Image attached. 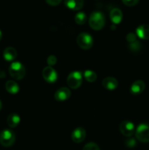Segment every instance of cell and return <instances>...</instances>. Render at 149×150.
Returning <instances> with one entry per match:
<instances>
[{
  "mask_svg": "<svg viewBox=\"0 0 149 150\" xmlns=\"http://www.w3.org/2000/svg\"><path fill=\"white\" fill-rule=\"evenodd\" d=\"M89 26L93 30H101L105 24V18L102 13L95 11L91 14L89 20Z\"/></svg>",
  "mask_w": 149,
  "mask_h": 150,
  "instance_id": "6da1fadb",
  "label": "cell"
},
{
  "mask_svg": "<svg viewBox=\"0 0 149 150\" xmlns=\"http://www.w3.org/2000/svg\"><path fill=\"white\" fill-rule=\"evenodd\" d=\"M10 76L15 80H21L26 75V69L23 64L19 62H15L10 64L9 67Z\"/></svg>",
  "mask_w": 149,
  "mask_h": 150,
  "instance_id": "7a4b0ae2",
  "label": "cell"
},
{
  "mask_svg": "<svg viewBox=\"0 0 149 150\" xmlns=\"http://www.w3.org/2000/svg\"><path fill=\"white\" fill-rule=\"evenodd\" d=\"M136 139L142 143L149 142V123L143 122L137 126L135 130Z\"/></svg>",
  "mask_w": 149,
  "mask_h": 150,
  "instance_id": "3957f363",
  "label": "cell"
},
{
  "mask_svg": "<svg viewBox=\"0 0 149 150\" xmlns=\"http://www.w3.org/2000/svg\"><path fill=\"white\" fill-rule=\"evenodd\" d=\"M15 141V135L12 130L6 129L0 133V144L4 147H10Z\"/></svg>",
  "mask_w": 149,
  "mask_h": 150,
  "instance_id": "277c9868",
  "label": "cell"
},
{
  "mask_svg": "<svg viewBox=\"0 0 149 150\" xmlns=\"http://www.w3.org/2000/svg\"><path fill=\"white\" fill-rule=\"evenodd\" d=\"M67 84L71 89H76L80 87L83 81V76L81 72L73 71L68 76L67 79Z\"/></svg>",
  "mask_w": 149,
  "mask_h": 150,
  "instance_id": "5b68a950",
  "label": "cell"
},
{
  "mask_svg": "<svg viewBox=\"0 0 149 150\" xmlns=\"http://www.w3.org/2000/svg\"><path fill=\"white\" fill-rule=\"evenodd\" d=\"M93 38L89 34L83 32L77 38V43L80 48L83 50H89L93 46Z\"/></svg>",
  "mask_w": 149,
  "mask_h": 150,
  "instance_id": "8992f818",
  "label": "cell"
},
{
  "mask_svg": "<svg viewBox=\"0 0 149 150\" xmlns=\"http://www.w3.org/2000/svg\"><path fill=\"white\" fill-rule=\"evenodd\" d=\"M42 76H43V79H45V81L50 83H55L58 79V74H57L56 71L52 67H50V66H48L43 69Z\"/></svg>",
  "mask_w": 149,
  "mask_h": 150,
  "instance_id": "52a82bcc",
  "label": "cell"
},
{
  "mask_svg": "<svg viewBox=\"0 0 149 150\" xmlns=\"http://www.w3.org/2000/svg\"><path fill=\"white\" fill-rule=\"evenodd\" d=\"M119 129L121 133L126 137H131L134 133V125L130 121H123L120 124Z\"/></svg>",
  "mask_w": 149,
  "mask_h": 150,
  "instance_id": "ba28073f",
  "label": "cell"
},
{
  "mask_svg": "<svg viewBox=\"0 0 149 150\" xmlns=\"http://www.w3.org/2000/svg\"><path fill=\"white\" fill-rule=\"evenodd\" d=\"M86 136V132L83 127H79L74 129L72 133V140L76 144L81 143L84 141Z\"/></svg>",
  "mask_w": 149,
  "mask_h": 150,
  "instance_id": "9c48e42d",
  "label": "cell"
},
{
  "mask_svg": "<svg viewBox=\"0 0 149 150\" xmlns=\"http://www.w3.org/2000/svg\"><path fill=\"white\" fill-rule=\"evenodd\" d=\"M71 95V92L67 87H61L56 92L54 98L58 101H65L69 99Z\"/></svg>",
  "mask_w": 149,
  "mask_h": 150,
  "instance_id": "30bf717a",
  "label": "cell"
},
{
  "mask_svg": "<svg viewBox=\"0 0 149 150\" xmlns=\"http://www.w3.org/2000/svg\"><path fill=\"white\" fill-rule=\"evenodd\" d=\"M64 4L72 10H80L84 5V0H64Z\"/></svg>",
  "mask_w": 149,
  "mask_h": 150,
  "instance_id": "8fae6325",
  "label": "cell"
},
{
  "mask_svg": "<svg viewBox=\"0 0 149 150\" xmlns=\"http://www.w3.org/2000/svg\"><path fill=\"white\" fill-rule=\"evenodd\" d=\"M145 88V83L142 80H137L131 84L130 87V92L133 95H140L144 91Z\"/></svg>",
  "mask_w": 149,
  "mask_h": 150,
  "instance_id": "7c38bea8",
  "label": "cell"
},
{
  "mask_svg": "<svg viewBox=\"0 0 149 150\" xmlns=\"http://www.w3.org/2000/svg\"><path fill=\"white\" fill-rule=\"evenodd\" d=\"M136 34L142 40H149V25L142 24L136 29Z\"/></svg>",
  "mask_w": 149,
  "mask_h": 150,
  "instance_id": "4fadbf2b",
  "label": "cell"
},
{
  "mask_svg": "<svg viewBox=\"0 0 149 150\" xmlns=\"http://www.w3.org/2000/svg\"><path fill=\"white\" fill-rule=\"evenodd\" d=\"M102 86L108 90H114L118 86V81L113 77H107L102 81Z\"/></svg>",
  "mask_w": 149,
  "mask_h": 150,
  "instance_id": "5bb4252c",
  "label": "cell"
},
{
  "mask_svg": "<svg viewBox=\"0 0 149 150\" xmlns=\"http://www.w3.org/2000/svg\"><path fill=\"white\" fill-rule=\"evenodd\" d=\"M110 18L114 24H118L122 21V12L118 8H113L110 13Z\"/></svg>",
  "mask_w": 149,
  "mask_h": 150,
  "instance_id": "9a60e30c",
  "label": "cell"
},
{
  "mask_svg": "<svg viewBox=\"0 0 149 150\" xmlns=\"http://www.w3.org/2000/svg\"><path fill=\"white\" fill-rule=\"evenodd\" d=\"M3 57L6 61H13L17 57V51L13 47H7L4 50Z\"/></svg>",
  "mask_w": 149,
  "mask_h": 150,
  "instance_id": "2e32d148",
  "label": "cell"
},
{
  "mask_svg": "<svg viewBox=\"0 0 149 150\" xmlns=\"http://www.w3.org/2000/svg\"><path fill=\"white\" fill-rule=\"evenodd\" d=\"M5 89L7 92L12 95H15L19 92V86L14 81H7L5 83Z\"/></svg>",
  "mask_w": 149,
  "mask_h": 150,
  "instance_id": "e0dca14e",
  "label": "cell"
},
{
  "mask_svg": "<svg viewBox=\"0 0 149 150\" xmlns=\"http://www.w3.org/2000/svg\"><path fill=\"white\" fill-rule=\"evenodd\" d=\"M20 122V118L17 114H11L8 116L7 120V125L11 128H15L19 125Z\"/></svg>",
  "mask_w": 149,
  "mask_h": 150,
  "instance_id": "ac0fdd59",
  "label": "cell"
},
{
  "mask_svg": "<svg viewBox=\"0 0 149 150\" xmlns=\"http://www.w3.org/2000/svg\"><path fill=\"white\" fill-rule=\"evenodd\" d=\"M84 77L87 81L91 82V83L94 82L97 79V76H96V73L90 70H87L84 72Z\"/></svg>",
  "mask_w": 149,
  "mask_h": 150,
  "instance_id": "d6986e66",
  "label": "cell"
},
{
  "mask_svg": "<svg viewBox=\"0 0 149 150\" xmlns=\"http://www.w3.org/2000/svg\"><path fill=\"white\" fill-rule=\"evenodd\" d=\"M86 20H87V16L83 12H80V13H77L74 17V21L79 25L84 24L86 22Z\"/></svg>",
  "mask_w": 149,
  "mask_h": 150,
  "instance_id": "ffe728a7",
  "label": "cell"
},
{
  "mask_svg": "<svg viewBox=\"0 0 149 150\" xmlns=\"http://www.w3.org/2000/svg\"><path fill=\"white\" fill-rule=\"evenodd\" d=\"M83 150H100L99 146L93 142H89L86 144L83 147Z\"/></svg>",
  "mask_w": 149,
  "mask_h": 150,
  "instance_id": "44dd1931",
  "label": "cell"
},
{
  "mask_svg": "<svg viewBox=\"0 0 149 150\" xmlns=\"http://www.w3.org/2000/svg\"><path fill=\"white\" fill-rule=\"evenodd\" d=\"M140 46H141V45H140V42L138 41H135V42L130 43L129 45V48L131 51H138L140 49Z\"/></svg>",
  "mask_w": 149,
  "mask_h": 150,
  "instance_id": "7402d4cb",
  "label": "cell"
},
{
  "mask_svg": "<svg viewBox=\"0 0 149 150\" xmlns=\"http://www.w3.org/2000/svg\"><path fill=\"white\" fill-rule=\"evenodd\" d=\"M57 62V58L54 55H51L47 59V63L50 67L55 65L56 63Z\"/></svg>",
  "mask_w": 149,
  "mask_h": 150,
  "instance_id": "603a6c76",
  "label": "cell"
},
{
  "mask_svg": "<svg viewBox=\"0 0 149 150\" xmlns=\"http://www.w3.org/2000/svg\"><path fill=\"white\" fill-rule=\"evenodd\" d=\"M125 144L127 147L133 148L137 145V142L134 139H129L125 142Z\"/></svg>",
  "mask_w": 149,
  "mask_h": 150,
  "instance_id": "cb8c5ba5",
  "label": "cell"
},
{
  "mask_svg": "<svg viewBox=\"0 0 149 150\" xmlns=\"http://www.w3.org/2000/svg\"><path fill=\"white\" fill-rule=\"evenodd\" d=\"M139 0H122V2L128 7H132L138 3Z\"/></svg>",
  "mask_w": 149,
  "mask_h": 150,
  "instance_id": "d4e9b609",
  "label": "cell"
},
{
  "mask_svg": "<svg viewBox=\"0 0 149 150\" xmlns=\"http://www.w3.org/2000/svg\"><path fill=\"white\" fill-rule=\"evenodd\" d=\"M127 40L130 43H131V42L137 41V37L134 33H129L127 35Z\"/></svg>",
  "mask_w": 149,
  "mask_h": 150,
  "instance_id": "484cf974",
  "label": "cell"
},
{
  "mask_svg": "<svg viewBox=\"0 0 149 150\" xmlns=\"http://www.w3.org/2000/svg\"><path fill=\"white\" fill-rule=\"evenodd\" d=\"M61 1H62V0H45L47 4H48L49 5L51 6L58 5V4L61 2Z\"/></svg>",
  "mask_w": 149,
  "mask_h": 150,
  "instance_id": "4316f807",
  "label": "cell"
},
{
  "mask_svg": "<svg viewBox=\"0 0 149 150\" xmlns=\"http://www.w3.org/2000/svg\"><path fill=\"white\" fill-rule=\"evenodd\" d=\"M6 74L5 72L3 71V70H0V79H3V78H5Z\"/></svg>",
  "mask_w": 149,
  "mask_h": 150,
  "instance_id": "83f0119b",
  "label": "cell"
},
{
  "mask_svg": "<svg viewBox=\"0 0 149 150\" xmlns=\"http://www.w3.org/2000/svg\"><path fill=\"white\" fill-rule=\"evenodd\" d=\"M1 38H2V32H1V31L0 30V40H1Z\"/></svg>",
  "mask_w": 149,
  "mask_h": 150,
  "instance_id": "f1b7e54d",
  "label": "cell"
},
{
  "mask_svg": "<svg viewBox=\"0 0 149 150\" xmlns=\"http://www.w3.org/2000/svg\"><path fill=\"white\" fill-rule=\"evenodd\" d=\"M1 108H2V104H1V100H0V111H1Z\"/></svg>",
  "mask_w": 149,
  "mask_h": 150,
  "instance_id": "f546056e",
  "label": "cell"
}]
</instances>
